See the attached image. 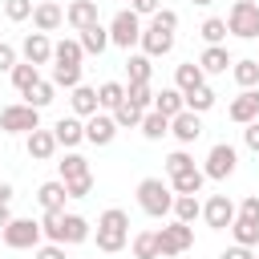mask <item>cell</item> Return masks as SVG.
I'll list each match as a JSON object with an SVG mask.
<instances>
[{
    "mask_svg": "<svg viewBox=\"0 0 259 259\" xmlns=\"http://www.w3.org/2000/svg\"><path fill=\"white\" fill-rule=\"evenodd\" d=\"M125 243H130V214L121 206L101 210L97 214V251L117 255V251H125Z\"/></svg>",
    "mask_w": 259,
    "mask_h": 259,
    "instance_id": "1",
    "label": "cell"
},
{
    "mask_svg": "<svg viewBox=\"0 0 259 259\" xmlns=\"http://www.w3.org/2000/svg\"><path fill=\"white\" fill-rule=\"evenodd\" d=\"M138 206H142L150 219H166L170 206H174L170 182H162V178H142V182H138Z\"/></svg>",
    "mask_w": 259,
    "mask_h": 259,
    "instance_id": "2",
    "label": "cell"
},
{
    "mask_svg": "<svg viewBox=\"0 0 259 259\" xmlns=\"http://www.w3.org/2000/svg\"><path fill=\"white\" fill-rule=\"evenodd\" d=\"M223 20H227V32L239 36V40H255L259 36V4L255 0H235Z\"/></svg>",
    "mask_w": 259,
    "mask_h": 259,
    "instance_id": "3",
    "label": "cell"
},
{
    "mask_svg": "<svg viewBox=\"0 0 259 259\" xmlns=\"http://www.w3.org/2000/svg\"><path fill=\"white\" fill-rule=\"evenodd\" d=\"M0 239H4V247H12V251H32V247H40L45 231H40L36 219H8V223L0 227Z\"/></svg>",
    "mask_w": 259,
    "mask_h": 259,
    "instance_id": "4",
    "label": "cell"
},
{
    "mask_svg": "<svg viewBox=\"0 0 259 259\" xmlns=\"http://www.w3.org/2000/svg\"><path fill=\"white\" fill-rule=\"evenodd\" d=\"M105 28H109V45H117V49H125V53L142 40V16H138L134 8H117Z\"/></svg>",
    "mask_w": 259,
    "mask_h": 259,
    "instance_id": "5",
    "label": "cell"
},
{
    "mask_svg": "<svg viewBox=\"0 0 259 259\" xmlns=\"http://www.w3.org/2000/svg\"><path fill=\"white\" fill-rule=\"evenodd\" d=\"M235 170H239V150H235L231 142H214V146L206 150L202 174H206V178H214V182H227Z\"/></svg>",
    "mask_w": 259,
    "mask_h": 259,
    "instance_id": "6",
    "label": "cell"
},
{
    "mask_svg": "<svg viewBox=\"0 0 259 259\" xmlns=\"http://www.w3.org/2000/svg\"><path fill=\"white\" fill-rule=\"evenodd\" d=\"M158 235V255L162 259H174V255H182V251H190L194 247V227L190 223H166L162 231H154Z\"/></svg>",
    "mask_w": 259,
    "mask_h": 259,
    "instance_id": "7",
    "label": "cell"
},
{
    "mask_svg": "<svg viewBox=\"0 0 259 259\" xmlns=\"http://www.w3.org/2000/svg\"><path fill=\"white\" fill-rule=\"evenodd\" d=\"M40 125V109H32L28 101H12L0 109V130L4 134H32Z\"/></svg>",
    "mask_w": 259,
    "mask_h": 259,
    "instance_id": "8",
    "label": "cell"
},
{
    "mask_svg": "<svg viewBox=\"0 0 259 259\" xmlns=\"http://www.w3.org/2000/svg\"><path fill=\"white\" fill-rule=\"evenodd\" d=\"M202 223H206L210 231H227V227L235 223V202H231L227 194H210V198L202 202Z\"/></svg>",
    "mask_w": 259,
    "mask_h": 259,
    "instance_id": "9",
    "label": "cell"
},
{
    "mask_svg": "<svg viewBox=\"0 0 259 259\" xmlns=\"http://www.w3.org/2000/svg\"><path fill=\"white\" fill-rule=\"evenodd\" d=\"M170 134H174L178 146H194V142L202 138V113H190V109L174 113V117H170Z\"/></svg>",
    "mask_w": 259,
    "mask_h": 259,
    "instance_id": "10",
    "label": "cell"
},
{
    "mask_svg": "<svg viewBox=\"0 0 259 259\" xmlns=\"http://www.w3.org/2000/svg\"><path fill=\"white\" fill-rule=\"evenodd\" d=\"M138 45H142V53L154 61V57H166V53L174 49V32H166V28H158V24L150 20V24H142V40H138Z\"/></svg>",
    "mask_w": 259,
    "mask_h": 259,
    "instance_id": "11",
    "label": "cell"
},
{
    "mask_svg": "<svg viewBox=\"0 0 259 259\" xmlns=\"http://www.w3.org/2000/svg\"><path fill=\"white\" fill-rule=\"evenodd\" d=\"M113 138H117V121H113V113L97 109L93 117H85V142H93V146H109Z\"/></svg>",
    "mask_w": 259,
    "mask_h": 259,
    "instance_id": "12",
    "label": "cell"
},
{
    "mask_svg": "<svg viewBox=\"0 0 259 259\" xmlns=\"http://www.w3.org/2000/svg\"><path fill=\"white\" fill-rule=\"evenodd\" d=\"M65 24V8L57 0H36L32 4V28L36 32H57Z\"/></svg>",
    "mask_w": 259,
    "mask_h": 259,
    "instance_id": "13",
    "label": "cell"
},
{
    "mask_svg": "<svg viewBox=\"0 0 259 259\" xmlns=\"http://www.w3.org/2000/svg\"><path fill=\"white\" fill-rule=\"evenodd\" d=\"M227 117H231L235 125H247V121H255V117H259V89H243L239 97H231V105H227Z\"/></svg>",
    "mask_w": 259,
    "mask_h": 259,
    "instance_id": "14",
    "label": "cell"
},
{
    "mask_svg": "<svg viewBox=\"0 0 259 259\" xmlns=\"http://www.w3.org/2000/svg\"><path fill=\"white\" fill-rule=\"evenodd\" d=\"M24 150H28V158L32 162H49L61 146H57V138H53V130H32V134H24Z\"/></svg>",
    "mask_w": 259,
    "mask_h": 259,
    "instance_id": "15",
    "label": "cell"
},
{
    "mask_svg": "<svg viewBox=\"0 0 259 259\" xmlns=\"http://www.w3.org/2000/svg\"><path fill=\"white\" fill-rule=\"evenodd\" d=\"M20 53H24V61L28 65H49L53 61V40H49V32H28L24 36V45H20Z\"/></svg>",
    "mask_w": 259,
    "mask_h": 259,
    "instance_id": "16",
    "label": "cell"
},
{
    "mask_svg": "<svg viewBox=\"0 0 259 259\" xmlns=\"http://www.w3.org/2000/svg\"><path fill=\"white\" fill-rule=\"evenodd\" d=\"M81 36V49H85V57H101L105 49H109V28L101 24V20H93V24H85V28H77Z\"/></svg>",
    "mask_w": 259,
    "mask_h": 259,
    "instance_id": "17",
    "label": "cell"
},
{
    "mask_svg": "<svg viewBox=\"0 0 259 259\" xmlns=\"http://www.w3.org/2000/svg\"><path fill=\"white\" fill-rule=\"evenodd\" d=\"M53 138H57V146H65V150H77L81 142H85V121L73 113V117H61L57 125H53Z\"/></svg>",
    "mask_w": 259,
    "mask_h": 259,
    "instance_id": "18",
    "label": "cell"
},
{
    "mask_svg": "<svg viewBox=\"0 0 259 259\" xmlns=\"http://www.w3.org/2000/svg\"><path fill=\"white\" fill-rule=\"evenodd\" d=\"M69 105H73V113H77L81 121H85V117H93V113L101 109V105H97V89H93V85H85V81L69 89Z\"/></svg>",
    "mask_w": 259,
    "mask_h": 259,
    "instance_id": "19",
    "label": "cell"
},
{
    "mask_svg": "<svg viewBox=\"0 0 259 259\" xmlns=\"http://www.w3.org/2000/svg\"><path fill=\"white\" fill-rule=\"evenodd\" d=\"M93 231H89V219L85 214H61V235H57V243H65V247H73V243H85Z\"/></svg>",
    "mask_w": 259,
    "mask_h": 259,
    "instance_id": "20",
    "label": "cell"
},
{
    "mask_svg": "<svg viewBox=\"0 0 259 259\" xmlns=\"http://www.w3.org/2000/svg\"><path fill=\"white\" fill-rule=\"evenodd\" d=\"M198 69H202L206 77L227 73V69H231V53H227V45H206V49H202V57H198Z\"/></svg>",
    "mask_w": 259,
    "mask_h": 259,
    "instance_id": "21",
    "label": "cell"
},
{
    "mask_svg": "<svg viewBox=\"0 0 259 259\" xmlns=\"http://www.w3.org/2000/svg\"><path fill=\"white\" fill-rule=\"evenodd\" d=\"M36 202H40V210H65V202H69V194H65V182H61V178H53V182H40V186H36Z\"/></svg>",
    "mask_w": 259,
    "mask_h": 259,
    "instance_id": "22",
    "label": "cell"
},
{
    "mask_svg": "<svg viewBox=\"0 0 259 259\" xmlns=\"http://www.w3.org/2000/svg\"><path fill=\"white\" fill-rule=\"evenodd\" d=\"M138 130H142V138H146V142H162V138L170 134V117H166V113H158V109H146V113H142V121H138Z\"/></svg>",
    "mask_w": 259,
    "mask_h": 259,
    "instance_id": "23",
    "label": "cell"
},
{
    "mask_svg": "<svg viewBox=\"0 0 259 259\" xmlns=\"http://www.w3.org/2000/svg\"><path fill=\"white\" fill-rule=\"evenodd\" d=\"M198 85H206V73L198 69V61H182V65L174 69V89L190 93V89H198Z\"/></svg>",
    "mask_w": 259,
    "mask_h": 259,
    "instance_id": "24",
    "label": "cell"
},
{
    "mask_svg": "<svg viewBox=\"0 0 259 259\" xmlns=\"http://www.w3.org/2000/svg\"><path fill=\"white\" fill-rule=\"evenodd\" d=\"M81 61H85V49L77 36H65L53 45V65H81Z\"/></svg>",
    "mask_w": 259,
    "mask_h": 259,
    "instance_id": "25",
    "label": "cell"
},
{
    "mask_svg": "<svg viewBox=\"0 0 259 259\" xmlns=\"http://www.w3.org/2000/svg\"><path fill=\"white\" fill-rule=\"evenodd\" d=\"M202 182H206V174L198 166H190V170H182V174L170 178V190L174 194H202Z\"/></svg>",
    "mask_w": 259,
    "mask_h": 259,
    "instance_id": "26",
    "label": "cell"
},
{
    "mask_svg": "<svg viewBox=\"0 0 259 259\" xmlns=\"http://www.w3.org/2000/svg\"><path fill=\"white\" fill-rule=\"evenodd\" d=\"M170 214H174L178 223H190V227H194V219H202V202H198V194H174Z\"/></svg>",
    "mask_w": 259,
    "mask_h": 259,
    "instance_id": "27",
    "label": "cell"
},
{
    "mask_svg": "<svg viewBox=\"0 0 259 259\" xmlns=\"http://www.w3.org/2000/svg\"><path fill=\"white\" fill-rule=\"evenodd\" d=\"M231 77H235L239 89H255V85H259V61H255V57L231 61Z\"/></svg>",
    "mask_w": 259,
    "mask_h": 259,
    "instance_id": "28",
    "label": "cell"
},
{
    "mask_svg": "<svg viewBox=\"0 0 259 259\" xmlns=\"http://www.w3.org/2000/svg\"><path fill=\"white\" fill-rule=\"evenodd\" d=\"M65 20H69L73 28L93 24V20H97V0H73V4L65 8Z\"/></svg>",
    "mask_w": 259,
    "mask_h": 259,
    "instance_id": "29",
    "label": "cell"
},
{
    "mask_svg": "<svg viewBox=\"0 0 259 259\" xmlns=\"http://www.w3.org/2000/svg\"><path fill=\"white\" fill-rule=\"evenodd\" d=\"M150 109H158V113H166V117H174V113H182L186 109V101H182V89H162V93H154V105Z\"/></svg>",
    "mask_w": 259,
    "mask_h": 259,
    "instance_id": "30",
    "label": "cell"
},
{
    "mask_svg": "<svg viewBox=\"0 0 259 259\" xmlns=\"http://www.w3.org/2000/svg\"><path fill=\"white\" fill-rule=\"evenodd\" d=\"M125 73H130V85H142V81H150L154 61H150L146 53H130V57H125Z\"/></svg>",
    "mask_w": 259,
    "mask_h": 259,
    "instance_id": "31",
    "label": "cell"
},
{
    "mask_svg": "<svg viewBox=\"0 0 259 259\" xmlns=\"http://www.w3.org/2000/svg\"><path fill=\"white\" fill-rule=\"evenodd\" d=\"M8 77H12V85H16V93H28V89H32L36 81H40V69H36V65H28V61H16Z\"/></svg>",
    "mask_w": 259,
    "mask_h": 259,
    "instance_id": "32",
    "label": "cell"
},
{
    "mask_svg": "<svg viewBox=\"0 0 259 259\" xmlns=\"http://www.w3.org/2000/svg\"><path fill=\"white\" fill-rule=\"evenodd\" d=\"M182 101H186V109L190 113H206V109H214V89L210 85H198V89H190V93H182Z\"/></svg>",
    "mask_w": 259,
    "mask_h": 259,
    "instance_id": "33",
    "label": "cell"
},
{
    "mask_svg": "<svg viewBox=\"0 0 259 259\" xmlns=\"http://www.w3.org/2000/svg\"><path fill=\"white\" fill-rule=\"evenodd\" d=\"M20 97H24V101H28L32 109H45V105H53V97H57V85L40 77V81H36V85H32L28 93H20Z\"/></svg>",
    "mask_w": 259,
    "mask_h": 259,
    "instance_id": "34",
    "label": "cell"
},
{
    "mask_svg": "<svg viewBox=\"0 0 259 259\" xmlns=\"http://www.w3.org/2000/svg\"><path fill=\"white\" fill-rule=\"evenodd\" d=\"M109 113H113L117 130H138V121H142V113H146V109H138L134 101H125V97H121V105H113Z\"/></svg>",
    "mask_w": 259,
    "mask_h": 259,
    "instance_id": "35",
    "label": "cell"
},
{
    "mask_svg": "<svg viewBox=\"0 0 259 259\" xmlns=\"http://www.w3.org/2000/svg\"><path fill=\"white\" fill-rule=\"evenodd\" d=\"M57 170H61V182H69V178H81V174H93V170H89V162H85L77 150H69V154L57 162Z\"/></svg>",
    "mask_w": 259,
    "mask_h": 259,
    "instance_id": "36",
    "label": "cell"
},
{
    "mask_svg": "<svg viewBox=\"0 0 259 259\" xmlns=\"http://www.w3.org/2000/svg\"><path fill=\"white\" fill-rule=\"evenodd\" d=\"M130 247H134V259H162V255H158V235H154V231H138V235L130 239Z\"/></svg>",
    "mask_w": 259,
    "mask_h": 259,
    "instance_id": "37",
    "label": "cell"
},
{
    "mask_svg": "<svg viewBox=\"0 0 259 259\" xmlns=\"http://www.w3.org/2000/svg\"><path fill=\"white\" fill-rule=\"evenodd\" d=\"M227 231L235 235V243H243V247H259V223H251V219H239V214H235V223H231Z\"/></svg>",
    "mask_w": 259,
    "mask_h": 259,
    "instance_id": "38",
    "label": "cell"
},
{
    "mask_svg": "<svg viewBox=\"0 0 259 259\" xmlns=\"http://www.w3.org/2000/svg\"><path fill=\"white\" fill-rule=\"evenodd\" d=\"M121 97H125V85H121V81H101V85H97V105H101L105 113H109L113 105H121Z\"/></svg>",
    "mask_w": 259,
    "mask_h": 259,
    "instance_id": "39",
    "label": "cell"
},
{
    "mask_svg": "<svg viewBox=\"0 0 259 259\" xmlns=\"http://www.w3.org/2000/svg\"><path fill=\"white\" fill-rule=\"evenodd\" d=\"M198 36H202L206 45H223V40H227V20H223V16H206V20L198 24Z\"/></svg>",
    "mask_w": 259,
    "mask_h": 259,
    "instance_id": "40",
    "label": "cell"
},
{
    "mask_svg": "<svg viewBox=\"0 0 259 259\" xmlns=\"http://www.w3.org/2000/svg\"><path fill=\"white\" fill-rule=\"evenodd\" d=\"M57 89H73L81 85V65H53V77H49Z\"/></svg>",
    "mask_w": 259,
    "mask_h": 259,
    "instance_id": "41",
    "label": "cell"
},
{
    "mask_svg": "<svg viewBox=\"0 0 259 259\" xmlns=\"http://www.w3.org/2000/svg\"><path fill=\"white\" fill-rule=\"evenodd\" d=\"M125 101H134L138 109H150V105H154V89H150V81H142V85H125Z\"/></svg>",
    "mask_w": 259,
    "mask_h": 259,
    "instance_id": "42",
    "label": "cell"
},
{
    "mask_svg": "<svg viewBox=\"0 0 259 259\" xmlns=\"http://www.w3.org/2000/svg\"><path fill=\"white\" fill-rule=\"evenodd\" d=\"M65 194H69V198H89V194H93V174L69 178V182H65Z\"/></svg>",
    "mask_w": 259,
    "mask_h": 259,
    "instance_id": "43",
    "label": "cell"
},
{
    "mask_svg": "<svg viewBox=\"0 0 259 259\" xmlns=\"http://www.w3.org/2000/svg\"><path fill=\"white\" fill-rule=\"evenodd\" d=\"M4 16H8L12 24L28 20V16H32V0H4Z\"/></svg>",
    "mask_w": 259,
    "mask_h": 259,
    "instance_id": "44",
    "label": "cell"
},
{
    "mask_svg": "<svg viewBox=\"0 0 259 259\" xmlns=\"http://www.w3.org/2000/svg\"><path fill=\"white\" fill-rule=\"evenodd\" d=\"M194 166V158L186 154V150H174V154H166V174L174 178V174H182V170H190Z\"/></svg>",
    "mask_w": 259,
    "mask_h": 259,
    "instance_id": "45",
    "label": "cell"
},
{
    "mask_svg": "<svg viewBox=\"0 0 259 259\" xmlns=\"http://www.w3.org/2000/svg\"><path fill=\"white\" fill-rule=\"evenodd\" d=\"M150 20H154L158 28H166V32H174V28H178V12H174V8H158Z\"/></svg>",
    "mask_w": 259,
    "mask_h": 259,
    "instance_id": "46",
    "label": "cell"
},
{
    "mask_svg": "<svg viewBox=\"0 0 259 259\" xmlns=\"http://www.w3.org/2000/svg\"><path fill=\"white\" fill-rule=\"evenodd\" d=\"M239 219H251V223H259V194H247L243 202H239V210H235Z\"/></svg>",
    "mask_w": 259,
    "mask_h": 259,
    "instance_id": "47",
    "label": "cell"
},
{
    "mask_svg": "<svg viewBox=\"0 0 259 259\" xmlns=\"http://www.w3.org/2000/svg\"><path fill=\"white\" fill-rule=\"evenodd\" d=\"M32 259H65V243H40L32 247Z\"/></svg>",
    "mask_w": 259,
    "mask_h": 259,
    "instance_id": "48",
    "label": "cell"
},
{
    "mask_svg": "<svg viewBox=\"0 0 259 259\" xmlns=\"http://www.w3.org/2000/svg\"><path fill=\"white\" fill-rule=\"evenodd\" d=\"M243 146H247V150H251V154H259V117H255V121H247V125H243Z\"/></svg>",
    "mask_w": 259,
    "mask_h": 259,
    "instance_id": "49",
    "label": "cell"
},
{
    "mask_svg": "<svg viewBox=\"0 0 259 259\" xmlns=\"http://www.w3.org/2000/svg\"><path fill=\"white\" fill-rule=\"evenodd\" d=\"M130 8H134L138 16H154V12L162 8V0H130Z\"/></svg>",
    "mask_w": 259,
    "mask_h": 259,
    "instance_id": "50",
    "label": "cell"
},
{
    "mask_svg": "<svg viewBox=\"0 0 259 259\" xmlns=\"http://www.w3.org/2000/svg\"><path fill=\"white\" fill-rule=\"evenodd\" d=\"M219 259H255V247H243V243H235V247H227Z\"/></svg>",
    "mask_w": 259,
    "mask_h": 259,
    "instance_id": "51",
    "label": "cell"
},
{
    "mask_svg": "<svg viewBox=\"0 0 259 259\" xmlns=\"http://www.w3.org/2000/svg\"><path fill=\"white\" fill-rule=\"evenodd\" d=\"M12 65H16V49L0 40V73H12Z\"/></svg>",
    "mask_w": 259,
    "mask_h": 259,
    "instance_id": "52",
    "label": "cell"
},
{
    "mask_svg": "<svg viewBox=\"0 0 259 259\" xmlns=\"http://www.w3.org/2000/svg\"><path fill=\"white\" fill-rule=\"evenodd\" d=\"M0 202H12V182L0 178Z\"/></svg>",
    "mask_w": 259,
    "mask_h": 259,
    "instance_id": "53",
    "label": "cell"
},
{
    "mask_svg": "<svg viewBox=\"0 0 259 259\" xmlns=\"http://www.w3.org/2000/svg\"><path fill=\"white\" fill-rule=\"evenodd\" d=\"M8 219H12V210H8V202H0V227H4Z\"/></svg>",
    "mask_w": 259,
    "mask_h": 259,
    "instance_id": "54",
    "label": "cell"
},
{
    "mask_svg": "<svg viewBox=\"0 0 259 259\" xmlns=\"http://www.w3.org/2000/svg\"><path fill=\"white\" fill-rule=\"evenodd\" d=\"M190 4H202V8H206V4H214V0H190Z\"/></svg>",
    "mask_w": 259,
    "mask_h": 259,
    "instance_id": "55",
    "label": "cell"
},
{
    "mask_svg": "<svg viewBox=\"0 0 259 259\" xmlns=\"http://www.w3.org/2000/svg\"><path fill=\"white\" fill-rule=\"evenodd\" d=\"M255 61H259V57H255Z\"/></svg>",
    "mask_w": 259,
    "mask_h": 259,
    "instance_id": "56",
    "label": "cell"
}]
</instances>
